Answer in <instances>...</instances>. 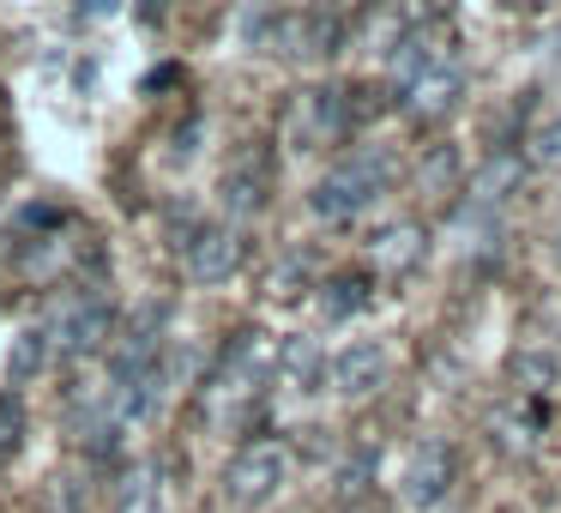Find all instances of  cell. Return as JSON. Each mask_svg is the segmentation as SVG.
Listing matches in <instances>:
<instances>
[{
    "label": "cell",
    "instance_id": "2e32d148",
    "mask_svg": "<svg viewBox=\"0 0 561 513\" xmlns=\"http://www.w3.org/2000/svg\"><path fill=\"white\" fill-rule=\"evenodd\" d=\"M543 423H549V399H519V392H513V399L495 411V423H489L495 429L489 441H501L507 453H525L537 435H543Z\"/></svg>",
    "mask_w": 561,
    "mask_h": 513
},
{
    "label": "cell",
    "instance_id": "277c9868",
    "mask_svg": "<svg viewBox=\"0 0 561 513\" xmlns=\"http://www.w3.org/2000/svg\"><path fill=\"white\" fill-rule=\"evenodd\" d=\"M49 356H61V363H85V356H98L103 344L115 339V303L103 284H73L67 296H55L49 308Z\"/></svg>",
    "mask_w": 561,
    "mask_h": 513
},
{
    "label": "cell",
    "instance_id": "8992f818",
    "mask_svg": "<svg viewBox=\"0 0 561 513\" xmlns=\"http://www.w3.org/2000/svg\"><path fill=\"white\" fill-rule=\"evenodd\" d=\"M290 483V441L284 435H254L236 447V459L224 465V501L230 513H260L284 495Z\"/></svg>",
    "mask_w": 561,
    "mask_h": 513
},
{
    "label": "cell",
    "instance_id": "5b68a950",
    "mask_svg": "<svg viewBox=\"0 0 561 513\" xmlns=\"http://www.w3.org/2000/svg\"><path fill=\"white\" fill-rule=\"evenodd\" d=\"M351 127H356V110H351V91L339 86H302L284 103V146L296 158H320V151L344 146Z\"/></svg>",
    "mask_w": 561,
    "mask_h": 513
},
{
    "label": "cell",
    "instance_id": "ba28073f",
    "mask_svg": "<svg viewBox=\"0 0 561 513\" xmlns=\"http://www.w3.org/2000/svg\"><path fill=\"white\" fill-rule=\"evenodd\" d=\"M525 151H513V146H495L483 158V170L465 182V194H459V218H471V224H495V212L507 206L513 194L525 187Z\"/></svg>",
    "mask_w": 561,
    "mask_h": 513
},
{
    "label": "cell",
    "instance_id": "6da1fadb",
    "mask_svg": "<svg viewBox=\"0 0 561 513\" xmlns=\"http://www.w3.org/2000/svg\"><path fill=\"white\" fill-rule=\"evenodd\" d=\"M387 86L392 103H399L411 122H440L453 115L465 91V61H459V43H453L447 25L435 19H411L399 31V43L387 49Z\"/></svg>",
    "mask_w": 561,
    "mask_h": 513
},
{
    "label": "cell",
    "instance_id": "d6986e66",
    "mask_svg": "<svg viewBox=\"0 0 561 513\" xmlns=\"http://www.w3.org/2000/svg\"><path fill=\"white\" fill-rule=\"evenodd\" d=\"M115 513H163V477L158 465H134L115 483Z\"/></svg>",
    "mask_w": 561,
    "mask_h": 513
},
{
    "label": "cell",
    "instance_id": "4316f807",
    "mask_svg": "<svg viewBox=\"0 0 561 513\" xmlns=\"http://www.w3.org/2000/svg\"><path fill=\"white\" fill-rule=\"evenodd\" d=\"M556 260H561V236H556Z\"/></svg>",
    "mask_w": 561,
    "mask_h": 513
},
{
    "label": "cell",
    "instance_id": "7402d4cb",
    "mask_svg": "<svg viewBox=\"0 0 561 513\" xmlns=\"http://www.w3.org/2000/svg\"><path fill=\"white\" fill-rule=\"evenodd\" d=\"M525 163H537V170H561V115H549V122L525 139Z\"/></svg>",
    "mask_w": 561,
    "mask_h": 513
},
{
    "label": "cell",
    "instance_id": "cb8c5ba5",
    "mask_svg": "<svg viewBox=\"0 0 561 513\" xmlns=\"http://www.w3.org/2000/svg\"><path fill=\"white\" fill-rule=\"evenodd\" d=\"M19 441H25V411H19L13 392H0V459L19 453Z\"/></svg>",
    "mask_w": 561,
    "mask_h": 513
},
{
    "label": "cell",
    "instance_id": "484cf974",
    "mask_svg": "<svg viewBox=\"0 0 561 513\" xmlns=\"http://www.w3.org/2000/svg\"><path fill=\"white\" fill-rule=\"evenodd\" d=\"M296 7H332V13H339V0H296Z\"/></svg>",
    "mask_w": 561,
    "mask_h": 513
},
{
    "label": "cell",
    "instance_id": "e0dca14e",
    "mask_svg": "<svg viewBox=\"0 0 561 513\" xmlns=\"http://www.w3.org/2000/svg\"><path fill=\"white\" fill-rule=\"evenodd\" d=\"M368 290H375V278L368 272H332L327 284H320V315L327 320H351L368 308Z\"/></svg>",
    "mask_w": 561,
    "mask_h": 513
},
{
    "label": "cell",
    "instance_id": "9a60e30c",
    "mask_svg": "<svg viewBox=\"0 0 561 513\" xmlns=\"http://www.w3.org/2000/svg\"><path fill=\"white\" fill-rule=\"evenodd\" d=\"M556 380H561V356L549 351V344H519V351L507 356V387L519 392V399H549Z\"/></svg>",
    "mask_w": 561,
    "mask_h": 513
},
{
    "label": "cell",
    "instance_id": "30bf717a",
    "mask_svg": "<svg viewBox=\"0 0 561 513\" xmlns=\"http://www.w3.org/2000/svg\"><path fill=\"white\" fill-rule=\"evenodd\" d=\"M453 483H459V453H453V441H440V435L416 441L411 465H404V483H399L404 508H416V513H435L440 501L453 495Z\"/></svg>",
    "mask_w": 561,
    "mask_h": 513
},
{
    "label": "cell",
    "instance_id": "52a82bcc",
    "mask_svg": "<svg viewBox=\"0 0 561 513\" xmlns=\"http://www.w3.org/2000/svg\"><path fill=\"white\" fill-rule=\"evenodd\" d=\"M272 151L266 146H236L230 151V163H224V175H218V206H224V224H236L242 230L248 218H260L266 212V200H272Z\"/></svg>",
    "mask_w": 561,
    "mask_h": 513
},
{
    "label": "cell",
    "instance_id": "ac0fdd59",
    "mask_svg": "<svg viewBox=\"0 0 561 513\" xmlns=\"http://www.w3.org/2000/svg\"><path fill=\"white\" fill-rule=\"evenodd\" d=\"M43 368H49V332L25 327L13 344H7V387H31Z\"/></svg>",
    "mask_w": 561,
    "mask_h": 513
},
{
    "label": "cell",
    "instance_id": "3957f363",
    "mask_svg": "<svg viewBox=\"0 0 561 513\" xmlns=\"http://www.w3.org/2000/svg\"><path fill=\"white\" fill-rule=\"evenodd\" d=\"M392 151L387 146H356L351 158H339L327 175L314 182V194H308V212H314L320 224H351L363 218L368 206H380L392 187Z\"/></svg>",
    "mask_w": 561,
    "mask_h": 513
},
{
    "label": "cell",
    "instance_id": "7a4b0ae2",
    "mask_svg": "<svg viewBox=\"0 0 561 513\" xmlns=\"http://www.w3.org/2000/svg\"><path fill=\"white\" fill-rule=\"evenodd\" d=\"M266 375H272L266 332H254V327L230 332V344L211 356L206 380H199V411H206V423L242 429L248 417H254V399H260V387H266Z\"/></svg>",
    "mask_w": 561,
    "mask_h": 513
},
{
    "label": "cell",
    "instance_id": "603a6c76",
    "mask_svg": "<svg viewBox=\"0 0 561 513\" xmlns=\"http://www.w3.org/2000/svg\"><path fill=\"white\" fill-rule=\"evenodd\" d=\"M368 477H375V447H356V459H344V465H339V495H344V501L363 495Z\"/></svg>",
    "mask_w": 561,
    "mask_h": 513
},
{
    "label": "cell",
    "instance_id": "7c38bea8",
    "mask_svg": "<svg viewBox=\"0 0 561 513\" xmlns=\"http://www.w3.org/2000/svg\"><path fill=\"white\" fill-rule=\"evenodd\" d=\"M387 375H392V356H387V344H375V339H351L327 363V380H332V392H339L344 404L375 399V392L387 387Z\"/></svg>",
    "mask_w": 561,
    "mask_h": 513
},
{
    "label": "cell",
    "instance_id": "ffe728a7",
    "mask_svg": "<svg viewBox=\"0 0 561 513\" xmlns=\"http://www.w3.org/2000/svg\"><path fill=\"white\" fill-rule=\"evenodd\" d=\"M459 151L453 146H428V158L416 163V194L423 200H447V194H459Z\"/></svg>",
    "mask_w": 561,
    "mask_h": 513
},
{
    "label": "cell",
    "instance_id": "5bb4252c",
    "mask_svg": "<svg viewBox=\"0 0 561 513\" xmlns=\"http://www.w3.org/2000/svg\"><path fill=\"white\" fill-rule=\"evenodd\" d=\"M272 368H278L284 392H320V380H327V351H320V339H284L278 351H272Z\"/></svg>",
    "mask_w": 561,
    "mask_h": 513
},
{
    "label": "cell",
    "instance_id": "8fae6325",
    "mask_svg": "<svg viewBox=\"0 0 561 513\" xmlns=\"http://www.w3.org/2000/svg\"><path fill=\"white\" fill-rule=\"evenodd\" d=\"M163 320H170V308H163V303H139L134 315L115 327L110 380H127V375H139V368L163 363Z\"/></svg>",
    "mask_w": 561,
    "mask_h": 513
},
{
    "label": "cell",
    "instance_id": "9c48e42d",
    "mask_svg": "<svg viewBox=\"0 0 561 513\" xmlns=\"http://www.w3.org/2000/svg\"><path fill=\"white\" fill-rule=\"evenodd\" d=\"M248 260V242L236 224H194L182 236V266L194 284H230Z\"/></svg>",
    "mask_w": 561,
    "mask_h": 513
},
{
    "label": "cell",
    "instance_id": "44dd1931",
    "mask_svg": "<svg viewBox=\"0 0 561 513\" xmlns=\"http://www.w3.org/2000/svg\"><path fill=\"white\" fill-rule=\"evenodd\" d=\"M308 284H314V254H284V266L272 272V296L290 303V296L308 290Z\"/></svg>",
    "mask_w": 561,
    "mask_h": 513
},
{
    "label": "cell",
    "instance_id": "4fadbf2b",
    "mask_svg": "<svg viewBox=\"0 0 561 513\" xmlns=\"http://www.w3.org/2000/svg\"><path fill=\"white\" fill-rule=\"evenodd\" d=\"M428 254V230L423 224H387V230H375V242H368V260H375L387 278H404V272H416Z\"/></svg>",
    "mask_w": 561,
    "mask_h": 513
},
{
    "label": "cell",
    "instance_id": "d4e9b609",
    "mask_svg": "<svg viewBox=\"0 0 561 513\" xmlns=\"http://www.w3.org/2000/svg\"><path fill=\"white\" fill-rule=\"evenodd\" d=\"M103 13H122V0H85V19H103Z\"/></svg>",
    "mask_w": 561,
    "mask_h": 513
}]
</instances>
